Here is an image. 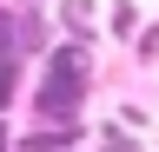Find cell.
Here are the masks:
<instances>
[{"label": "cell", "mask_w": 159, "mask_h": 152, "mask_svg": "<svg viewBox=\"0 0 159 152\" xmlns=\"http://www.w3.org/2000/svg\"><path fill=\"white\" fill-rule=\"evenodd\" d=\"M80 99H86V60L80 53H53V66H47V86H40V112H73Z\"/></svg>", "instance_id": "cell-1"}, {"label": "cell", "mask_w": 159, "mask_h": 152, "mask_svg": "<svg viewBox=\"0 0 159 152\" xmlns=\"http://www.w3.org/2000/svg\"><path fill=\"white\" fill-rule=\"evenodd\" d=\"M13 93H20V60H13V53H0V106H7Z\"/></svg>", "instance_id": "cell-3"}, {"label": "cell", "mask_w": 159, "mask_h": 152, "mask_svg": "<svg viewBox=\"0 0 159 152\" xmlns=\"http://www.w3.org/2000/svg\"><path fill=\"white\" fill-rule=\"evenodd\" d=\"M47 46V20H40L33 7H0V53H13V60H27V53Z\"/></svg>", "instance_id": "cell-2"}]
</instances>
